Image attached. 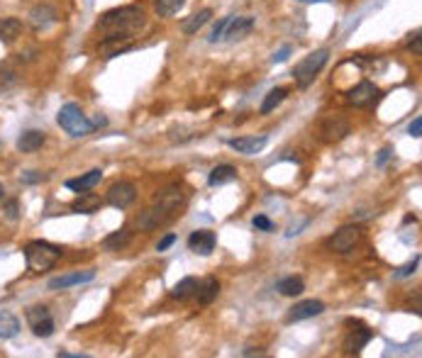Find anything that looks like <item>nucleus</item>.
Returning a JSON list of instances; mask_svg holds the SVG:
<instances>
[{
    "mask_svg": "<svg viewBox=\"0 0 422 358\" xmlns=\"http://www.w3.org/2000/svg\"><path fill=\"white\" fill-rule=\"evenodd\" d=\"M142 27H145V12L134 6L108 10L98 20V30L105 40H132V35H137Z\"/></svg>",
    "mask_w": 422,
    "mask_h": 358,
    "instance_id": "obj_1",
    "label": "nucleus"
},
{
    "mask_svg": "<svg viewBox=\"0 0 422 358\" xmlns=\"http://www.w3.org/2000/svg\"><path fill=\"white\" fill-rule=\"evenodd\" d=\"M184 205V190L179 185H169L164 188L159 195L154 198V203L145 210V212L137 217V227L149 232V229H156L161 224H166L169 219H174V214L181 210Z\"/></svg>",
    "mask_w": 422,
    "mask_h": 358,
    "instance_id": "obj_2",
    "label": "nucleus"
},
{
    "mask_svg": "<svg viewBox=\"0 0 422 358\" xmlns=\"http://www.w3.org/2000/svg\"><path fill=\"white\" fill-rule=\"evenodd\" d=\"M61 259V249L49 241H30L25 246V261L32 273H44Z\"/></svg>",
    "mask_w": 422,
    "mask_h": 358,
    "instance_id": "obj_3",
    "label": "nucleus"
},
{
    "mask_svg": "<svg viewBox=\"0 0 422 358\" xmlns=\"http://www.w3.org/2000/svg\"><path fill=\"white\" fill-rule=\"evenodd\" d=\"M56 122H59L61 130L71 137H88L95 127L76 103H66L64 108L59 110V114H56Z\"/></svg>",
    "mask_w": 422,
    "mask_h": 358,
    "instance_id": "obj_4",
    "label": "nucleus"
},
{
    "mask_svg": "<svg viewBox=\"0 0 422 358\" xmlns=\"http://www.w3.org/2000/svg\"><path fill=\"white\" fill-rule=\"evenodd\" d=\"M327 59H330V51H327V49H318V51H313V54L305 56V59L300 61V64L293 69L295 83H298L300 88H308V85L313 83L315 78H318L320 71L325 69Z\"/></svg>",
    "mask_w": 422,
    "mask_h": 358,
    "instance_id": "obj_5",
    "label": "nucleus"
},
{
    "mask_svg": "<svg viewBox=\"0 0 422 358\" xmlns=\"http://www.w3.org/2000/svg\"><path fill=\"white\" fill-rule=\"evenodd\" d=\"M27 324H30L32 334L40 339H47L54 334V317H51L49 307H44V305H35V307L27 309Z\"/></svg>",
    "mask_w": 422,
    "mask_h": 358,
    "instance_id": "obj_6",
    "label": "nucleus"
},
{
    "mask_svg": "<svg viewBox=\"0 0 422 358\" xmlns=\"http://www.w3.org/2000/svg\"><path fill=\"white\" fill-rule=\"evenodd\" d=\"M362 239V229L359 227H342L327 239V249L334 251V254H347L349 249L359 244Z\"/></svg>",
    "mask_w": 422,
    "mask_h": 358,
    "instance_id": "obj_7",
    "label": "nucleus"
},
{
    "mask_svg": "<svg viewBox=\"0 0 422 358\" xmlns=\"http://www.w3.org/2000/svg\"><path fill=\"white\" fill-rule=\"evenodd\" d=\"M105 200H108V205H113V207L117 210H124L129 207V205L137 200V188H134V183H127V180H120V183H113L108 188V195H105Z\"/></svg>",
    "mask_w": 422,
    "mask_h": 358,
    "instance_id": "obj_8",
    "label": "nucleus"
},
{
    "mask_svg": "<svg viewBox=\"0 0 422 358\" xmlns=\"http://www.w3.org/2000/svg\"><path fill=\"white\" fill-rule=\"evenodd\" d=\"M347 100L354 105V108H371V105L378 100V88L371 83V80H362V83L354 85V88L349 90Z\"/></svg>",
    "mask_w": 422,
    "mask_h": 358,
    "instance_id": "obj_9",
    "label": "nucleus"
},
{
    "mask_svg": "<svg viewBox=\"0 0 422 358\" xmlns=\"http://www.w3.org/2000/svg\"><path fill=\"white\" fill-rule=\"evenodd\" d=\"M95 278V271H76V273H66V275H59V278H51L47 283L49 290H66L71 285H83V283H90Z\"/></svg>",
    "mask_w": 422,
    "mask_h": 358,
    "instance_id": "obj_10",
    "label": "nucleus"
},
{
    "mask_svg": "<svg viewBox=\"0 0 422 358\" xmlns=\"http://www.w3.org/2000/svg\"><path fill=\"white\" fill-rule=\"evenodd\" d=\"M325 312V302L320 300H303V302H295L289 312V322H300V319H310L318 317V314Z\"/></svg>",
    "mask_w": 422,
    "mask_h": 358,
    "instance_id": "obj_11",
    "label": "nucleus"
},
{
    "mask_svg": "<svg viewBox=\"0 0 422 358\" xmlns=\"http://www.w3.org/2000/svg\"><path fill=\"white\" fill-rule=\"evenodd\" d=\"M347 135H349V122H347V119H339V117L325 119L323 130H320L323 142H330V144H334V142H342Z\"/></svg>",
    "mask_w": 422,
    "mask_h": 358,
    "instance_id": "obj_12",
    "label": "nucleus"
},
{
    "mask_svg": "<svg viewBox=\"0 0 422 358\" xmlns=\"http://www.w3.org/2000/svg\"><path fill=\"white\" fill-rule=\"evenodd\" d=\"M56 10L51 6H47V3H40V6H35L30 10V25L35 27L37 32L40 30H47V27H51L56 22Z\"/></svg>",
    "mask_w": 422,
    "mask_h": 358,
    "instance_id": "obj_13",
    "label": "nucleus"
},
{
    "mask_svg": "<svg viewBox=\"0 0 422 358\" xmlns=\"http://www.w3.org/2000/svg\"><path fill=\"white\" fill-rule=\"evenodd\" d=\"M188 246H190V251H195V254H200V256L213 254L215 251V234L208 232V229L193 232L188 237Z\"/></svg>",
    "mask_w": 422,
    "mask_h": 358,
    "instance_id": "obj_14",
    "label": "nucleus"
},
{
    "mask_svg": "<svg viewBox=\"0 0 422 358\" xmlns=\"http://www.w3.org/2000/svg\"><path fill=\"white\" fill-rule=\"evenodd\" d=\"M252 30H254V17H232L227 30H225V37L232 42H239L252 35Z\"/></svg>",
    "mask_w": 422,
    "mask_h": 358,
    "instance_id": "obj_15",
    "label": "nucleus"
},
{
    "mask_svg": "<svg viewBox=\"0 0 422 358\" xmlns=\"http://www.w3.org/2000/svg\"><path fill=\"white\" fill-rule=\"evenodd\" d=\"M266 144H268L266 137H242V139H229V146H232L237 154H247V156L259 154Z\"/></svg>",
    "mask_w": 422,
    "mask_h": 358,
    "instance_id": "obj_16",
    "label": "nucleus"
},
{
    "mask_svg": "<svg viewBox=\"0 0 422 358\" xmlns=\"http://www.w3.org/2000/svg\"><path fill=\"white\" fill-rule=\"evenodd\" d=\"M371 336H373L371 329H366V327L352 329V332L347 334V339H344V348H347L349 353H359L368 341H371Z\"/></svg>",
    "mask_w": 422,
    "mask_h": 358,
    "instance_id": "obj_17",
    "label": "nucleus"
},
{
    "mask_svg": "<svg viewBox=\"0 0 422 358\" xmlns=\"http://www.w3.org/2000/svg\"><path fill=\"white\" fill-rule=\"evenodd\" d=\"M100 178H103V171H100V169H93V171H88L86 176H81V178L66 180V188H69V190H76V193H83V190H90L93 185H98Z\"/></svg>",
    "mask_w": 422,
    "mask_h": 358,
    "instance_id": "obj_18",
    "label": "nucleus"
},
{
    "mask_svg": "<svg viewBox=\"0 0 422 358\" xmlns=\"http://www.w3.org/2000/svg\"><path fill=\"white\" fill-rule=\"evenodd\" d=\"M22 35V22L17 17H3L0 20V42L3 44H13L17 42V37Z\"/></svg>",
    "mask_w": 422,
    "mask_h": 358,
    "instance_id": "obj_19",
    "label": "nucleus"
},
{
    "mask_svg": "<svg viewBox=\"0 0 422 358\" xmlns=\"http://www.w3.org/2000/svg\"><path fill=\"white\" fill-rule=\"evenodd\" d=\"M195 298H198L200 305H210L215 298L220 295V283L215 278H205V280H198V288H195Z\"/></svg>",
    "mask_w": 422,
    "mask_h": 358,
    "instance_id": "obj_20",
    "label": "nucleus"
},
{
    "mask_svg": "<svg viewBox=\"0 0 422 358\" xmlns=\"http://www.w3.org/2000/svg\"><path fill=\"white\" fill-rule=\"evenodd\" d=\"M42 144H44V132H37V130L22 132L20 139H17V149L25 151V154H32V151L42 149Z\"/></svg>",
    "mask_w": 422,
    "mask_h": 358,
    "instance_id": "obj_21",
    "label": "nucleus"
},
{
    "mask_svg": "<svg viewBox=\"0 0 422 358\" xmlns=\"http://www.w3.org/2000/svg\"><path fill=\"white\" fill-rule=\"evenodd\" d=\"M20 332V319L10 312V309H0V336L13 339Z\"/></svg>",
    "mask_w": 422,
    "mask_h": 358,
    "instance_id": "obj_22",
    "label": "nucleus"
},
{
    "mask_svg": "<svg viewBox=\"0 0 422 358\" xmlns=\"http://www.w3.org/2000/svg\"><path fill=\"white\" fill-rule=\"evenodd\" d=\"M232 180H237V169L234 166H215L213 171H210V176H208V183L213 185H225V183H232Z\"/></svg>",
    "mask_w": 422,
    "mask_h": 358,
    "instance_id": "obj_23",
    "label": "nucleus"
},
{
    "mask_svg": "<svg viewBox=\"0 0 422 358\" xmlns=\"http://www.w3.org/2000/svg\"><path fill=\"white\" fill-rule=\"evenodd\" d=\"M213 17V10H200V12H195V15H190V17H186L184 22H181V30H184V35H195V32L200 30L203 25H208V20Z\"/></svg>",
    "mask_w": 422,
    "mask_h": 358,
    "instance_id": "obj_24",
    "label": "nucleus"
},
{
    "mask_svg": "<svg viewBox=\"0 0 422 358\" xmlns=\"http://www.w3.org/2000/svg\"><path fill=\"white\" fill-rule=\"evenodd\" d=\"M276 290L281 295H286V298H295V295H300L305 290V283H303V278H298V275H289V278L278 280Z\"/></svg>",
    "mask_w": 422,
    "mask_h": 358,
    "instance_id": "obj_25",
    "label": "nucleus"
},
{
    "mask_svg": "<svg viewBox=\"0 0 422 358\" xmlns=\"http://www.w3.org/2000/svg\"><path fill=\"white\" fill-rule=\"evenodd\" d=\"M98 207H100V198H98V195H93V193H86V190H83V195H81L79 200H74V203H71V210H74V212H81V214H93Z\"/></svg>",
    "mask_w": 422,
    "mask_h": 358,
    "instance_id": "obj_26",
    "label": "nucleus"
},
{
    "mask_svg": "<svg viewBox=\"0 0 422 358\" xmlns=\"http://www.w3.org/2000/svg\"><path fill=\"white\" fill-rule=\"evenodd\" d=\"M129 49H132V42L129 40H103V44H100V54L105 59H113V56H120Z\"/></svg>",
    "mask_w": 422,
    "mask_h": 358,
    "instance_id": "obj_27",
    "label": "nucleus"
},
{
    "mask_svg": "<svg viewBox=\"0 0 422 358\" xmlns=\"http://www.w3.org/2000/svg\"><path fill=\"white\" fill-rule=\"evenodd\" d=\"M129 241V229H120V232H113L110 237L103 239V249L105 251H120L124 249Z\"/></svg>",
    "mask_w": 422,
    "mask_h": 358,
    "instance_id": "obj_28",
    "label": "nucleus"
},
{
    "mask_svg": "<svg viewBox=\"0 0 422 358\" xmlns=\"http://www.w3.org/2000/svg\"><path fill=\"white\" fill-rule=\"evenodd\" d=\"M195 288H198V278H193V275H188V278H184L181 283L174 285V290H171V298L176 300H186L190 298V295L195 293Z\"/></svg>",
    "mask_w": 422,
    "mask_h": 358,
    "instance_id": "obj_29",
    "label": "nucleus"
},
{
    "mask_svg": "<svg viewBox=\"0 0 422 358\" xmlns=\"http://www.w3.org/2000/svg\"><path fill=\"white\" fill-rule=\"evenodd\" d=\"M286 95H289V90H286V88H273V90H268L266 98H263V103H261V114H268L271 110H276V105L284 103Z\"/></svg>",
    "mask_w": 422,
    "mask_h": 358,
    "instance_id": "obj_30",
    "label": "nucleus"
},
{
    "mask_svg": "<svg viewBox=\"0 0 422 358\" xmlns=\"http://www.w3.org/2000/svg\"><path fill=\"white\" fill-rule=\"evenodd\" d=\"M186 0H156V15L159 17H174L184 8Z\"/></svg>",
    "mask_w": 422,
    "mask_h": 358,
    "instance_id": "obj_31",
    "label": "nucleus"
},
{
    "mask_svg": "<svg viewBox=\"0 0 422 358\" xmlns=\"http://www.w3.org/2000/svg\"><path fill=\"white\" fill-rule=\"evenodd\" d=\"M229 20H232V15H229V17H222V20H220L218 25L213 27V32H210V37H208L210 44H218V42L225 40V30H227Z\"/></svg>",
    "mask_w": 422,
    "mask_h": 358,
    "instance_id": "obj_32",
    "label": "nucleus"
},
{
    "mask_svg": "<svg viewBox=\"0 0 422 358\" xmlns=\"http://www.w3.org/2000/svg\"><path fill=\"white\" fill-rule=\"evenodd\" d=\"M17 83V74L15 71H0V90H8Z\"/></svg>",
    "mask_w": 422,
    "mask_h": 358,
    "instance_id": "obj_33",
    "label": "nucleus"
},
{
    "mask_svg": "<svg viewBox=\"0 0 422 358\" xmlns=\"http://www.w3.org/2000/svg\"><path fill=\"white\" fill-rule=\"evenodd\" d=\"M254 227L261 229V232H273V222L266 214H257V217H254Z\"/></svg>",
    "mask_w": 422,
    "mask_h": 358,
    "instance_id": "obj_34",
    "label": "nucleus"
},
{
    "mask_svg": "<svg viewBox=\"0 0 422 358\" xmlns=\"http://www.w3.org/2000/svg\"><path fill=\"white\" fill-rule=\"evenodd\" d=\"M417 266H420V259H415V261H412V264L403 266V268L396 273V278H407V275H412V273H415V268H417Z\"/></svg>",
    "mask_w": 422,
    "mask_h": 358,
    "instance_id": "obj_35",
    "label": "nucleus"
},
{
    "mask_svg": "<svg viewBox=\"0 0 422 358\" xmlns=\"http://www.w3.org/2000/svg\"><path fill=\"white\" fill-rule=\"evenodd\" d=\"M407 132H410V135L415 137V139H417V137H422V117H415V119H412L410 127H407Z\"/></svg>",
    "mask_w": 422,
    "mask_h": 358,
    "instance_id": "obj_36",
    "label": "nucleus"
},
{
    "mask_svg": "<svg viewBox=\"0 0 422 358\" xmlns=\"http://www.w3.org/2000/svg\"><path fill=\"white\" fill-rule=\"evenodd\" d=\"M174 241H176V234H166V237L161 239L159 244H156V251H166L171 244H174Z\"/></svg>",
    "mask_w": 422,
    "mask_h": 358,
    "instance_id": "obj_37",
    "label": "nucleus"
},
{
    "mask_svg": "<svg viewBox=\"0 0 422 358\" xmlns=\"http://www.w3.org/2000/svg\"><path fill=\"white\" fill-rule=\"evenodd\" d=\"M289 54H291V46H284L281 51H276V54H273V64H281V61H286V59H289Z\"/></svg>",
    "mask_w": 422,
    "mask_h": 358,
    "instance_id": "obj_38",
    "label": "nucleus"
},
{
    "mask_svg": "<svg viewBox=\"0 0 422 358\" xmlns=\"http://www.w3.org/2000/svg\"><path fill=\"white\" fill-rule=\"evenodd\" d=\"M6 214L8 219H17V200H10V203L6 205Z\"/></svg>",
    "mask_w": 422,
    "mask_h": 358,
    "instance_id": "obj_39",
    "label": "nucleus"
},
{
    "mask_svg": "<svg viewBox=\"0 0 422 358\" xmlns=\"http://www.w3.org/2000/svg\"><path fill=\"white\" fill-rule=\"evenodd\" d=\"M22 180H25V183H37V180H44V176L37 173V171H30V173L22 176Z\"/></svg>",
    "mask_w": 422,
    "mask_h": 358,
    "instance_id": "obj_40",
    "label": "nucleus"
},
{
    "mask_svg": "<svg viewBox=\"0 0 422 358\" xmlns=\"http://www.w3.org/2000/svg\"><path fill=\"white\" fill-rule=\"evenodd\" d=\"M410 49L415 51V54H420V51H422V44H420V32H415V35H412Z\"/></svg>",
    "mask_w": 422,
    "mask_h": 358,
    "instance_id": "obj_41",
    "label": "nucleus"
},
{
    "mask_svg": "<svg viewBox=\"0 0 422 358\" xmlns=\"http://www.w3.org/2000/svg\"><path fill=\"white\" fill-rule=\"evenodd\" d=\"M391 156H393V151H391V149H383L381 154H378V161H376V164H378V166H383L388 159H391Z\"/></svg>",
    "mask_w": 422,
    "mask_h": 358,
    "instance_id": "obj_42",
    "label": "nucleus"
},
{
    "mask_svg": "<svg viewBox=\"0 0 422 358\" xmlns=\"http://www.w3.org/2000/svg\"><path fill=\"white\" fill-rule=\"evenodd\" d=\"M59 358H88L86 353H66V351H59Z\"/></svg>",
    "mask_w": 422,
    "mask_h": 358,
    "instance_id": "obj_43",
    "label": "nucleus"
},
{
    "mask_svg": "<svg viewBox=\"0 0 422 358\" xmlns=\"http://www.w3.org/2000/svg\"><path fill=\"white\" fill-rule=\"evenodd\" d=\"M300 3H327V0H300Z\"/></svg>",
    "mask_w": 422,
    "mask_h": 358,
    "instance_id": "obj_44",
    "label": "nucleus"
},
{
    "mask_svg": "<svg viewBox=\"0 0 422 358\" xmlns=\"http://www.w3.org/2000/svg\"><path fill=\"white\" fill-rule=\"evenodd\" d=\"M0 198H3V188H0Z\"/></svg>",
    "mask_w": 422,
    "mask_h": 358,
    "instance_id": "obj_45",
    "label": "nucleus"
}]
</instances>
